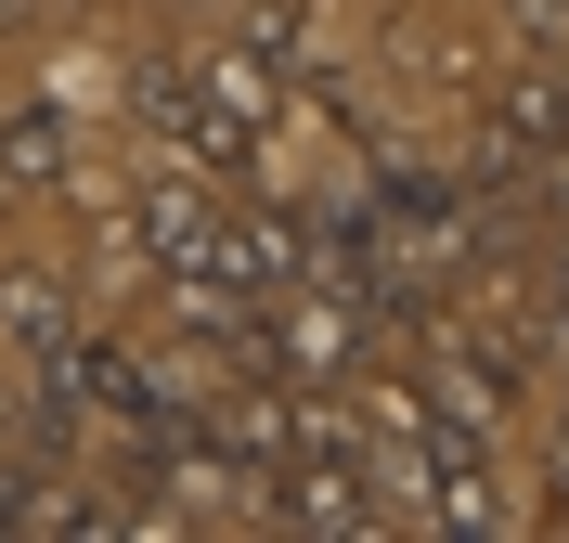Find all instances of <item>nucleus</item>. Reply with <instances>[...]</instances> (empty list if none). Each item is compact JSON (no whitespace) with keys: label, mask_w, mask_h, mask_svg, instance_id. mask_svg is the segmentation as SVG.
<instances>
[{"label":"nucleus","mask_w":569,"mask_h":543,"mask_svg":"<svg viewBox=\"0 0 569 543\" xmlns=\"http://www.w3.org/2000/svg\"><path fill=\"white\" fill-rule=\"evenodd\" d=\"M272 91H284V78L259 66V52H208V66H142L130 78L142 130H156L181 169H208V181H247L259 169V143H272Z\"/></svg>","instance_id":"f257e3e1"},{"label":"nucleus","mask_w":569,"mask_h":543,"mask_svg":"<svg viewBox=\"0 0 569 543\" xmlns=\"http://www.w3.org/2000/svg\"><path fill=\"white\" fill-rule=\"evenodd\" d=\"M362 208H376V233H389L401 259H415V272H466V181H440V169H415V155H376V194H362Z\"/></svg>","instance_id":"f03ea898"},{"label":"nucleus","mask_w":569,"mask_h":543,"mask_svg":"<svg viewBox=\"0 0 569 543\" xmlns=\"http://www.w3.org/2000/svg\"><path fill=\"white\" fill-rule=\"evenodd\" d=\"M66 336H78V285H66V272H39V259L0 272V350H13V362H52Z\"/></svg>","instance_id":"7ed1b4c3"},{"label":"nucleus","mask_w":569,"mask_h":543,"mask_svg":"<svg viewBox=\"0 0 569 543\" xmlns=\"http://www.w3.org/2000/svg\"><path fill=\"white\" fill-rule=\"evenodd\" d=\"M78 181V117L66 104H13L0 117V194H52Z\"/></svg>","instance_id":"20e7f679"},{"label":"nucleus","mask_w":569,"mask_h":543,"mask_svg":"<svg viewBox=\"0 0 569 543\" xmlns=\"http://www.w3.org/2000/svg\"><path fill=\"white\" fill-rule=\"evenodd\" d=\"M0 531H52V466L0 453Z\"/></svg>","instance_id":"39448f33"},{"label":"nucleus","mask_w":569,"mask_h":543,"mask_svg":"<svg viewBox=\"0 0 569 543\" xmlns=\"http://www.w3.org/2000/svg\"><path fill=\"white\" fill-rule=\"evenodd\" d=\"M543 336L569 350V233H557V259H543Z\"/></svg>","instance_id":"423d86ee"},{"label":"nucleus","mask_w":569,"mask_h":543,"mask_svg":"<svg viewBox=\"0 0 569 543\" xmlns=\"http://www.w3.org/2000/svg\"><path fill=\"white\" fill-rule=\"evenodd\" d=\"M543 492H557V531H569V414H557V440H543Z\"/></svg>","instance_id":"0eeeda50"},{"label":"nucleus","mask_w":569,"mask_h":543,"mask_svg":"<svg viewBox=\"0 0 569 543\" xmlns=\"http://www.w3.org/2000/svg\"><path fill=\"white\" fill-rule=\"evenodd\" d=\"M39 13H52V0H0V27H39Z\"/></svg>","instance_id":"6e6552de"}]
</instances>
